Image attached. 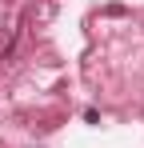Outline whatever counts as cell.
Instances as JSON below:
<instances>
[]
</instances>
